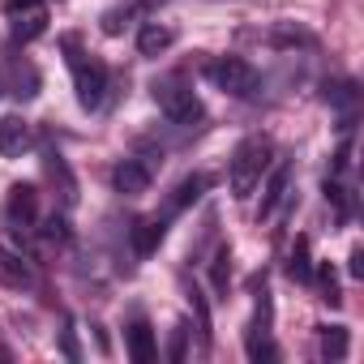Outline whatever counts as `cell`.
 Listing matches in <instances>:
<instances>
[{
    "label": "cell",
    "mask_w": 364,
    "mask_h": 364,
    "mask_svg": "<svg viewBox=\"0 0 364 364\" xmlns=\"http://www.w3.org/2000/svg\"><path fill=\"white\" fill-rule=\"evenodd\" d=\"M270 154H274L270 137H245V141L236 146L232 167H228L232 198H240V202H245V198L257 189V180H262V176H266V167H270Z\"/></svg>",
    "instance_id": "6da1fadb"
},
{
    "label": "cell",
    "mask_w": 364,
    "mask_h": 364,
    "mask_svg": "<svg viewBox=\"0 0 364 364\" xmlns=\"http://www.w3.org/2000/svg\"><path fill=\"white\" fill-rule=\"evenodd\" d=\"M65 60H69V73H73V90H77V103L86 107V112H95L99 103H103V95H107V69L90 56V52H82V43L69 35L65 43Z\"/></svg>",
    "instance_id": "7a4b0ae2"
},
{
    "label": "cell",
    "mask_w": 364,
    "mask_h": 364,
    "mask_svg": "<svg viewBox=\"0 0 364 364\" xmlns=\"http://www.w3.org/2000/svg\"><path fill=\"white\" fill-rule=\"evenodd\" d=\"M150 95L167 112L171 124H193V120H202V99L193 95V86H189L185 73H163V77H154Z\"/></svg>",
    "instance_id": "3957f363"
},
{
    "label": "cell",
    "mask_w": 364,
    "mask_h": 364,
    "mask_svg": "<svg viewBox=\"0 0 364 364\" xmlns=\"http://www.w3.org/2000/svg\"><path fill=\"white\" fill-rule=\"evenodd\" d=\"M206 77H210L219 90L236 95V99H249V95L257 90V69H253L249 60H240V56H219V60H210V65H206Z\"/></svg>",
    "instance_id": "277c9868"
},
{
    "label": "cell",
    "mask_w": 364,
    "mask_h": 364,
    "mask_svg": "<svg viewBox=\"0 0 364 364\" xmlns=\"http://www.w3.org/2000/svg\"><path fill=\"white\" fill-rule=\"evenodd\" d=\"M150 180H154V163H146V159H120L112 171V185L124 198H141L150 189Z\"/></svg>",
    "instance_id": "5b68a950"
},
{
    "label": "cell",
    "mask_w": 364,
    "mask_h": 364,
    "mask_svg": "<svg viewBox=\"0 0 364 364\" xmlns=\"http://www.w3.org/2000/svg\"><path fill=\"white\" fill-rule=\"evenodd\" d=\"M287 189H291V159L274 163L270 180H266V193H262V219H270L283 202H287Z\"/></svg>",
    "instance_id": "8992f818"
},
{
    "label": "cell",
    "mask_w": 364,
    "mask_h": 364,
    "mask_svg": "<svg viewBox=\"0 0 364 364\" xmlns=\"http://www.w3.org/2000/svg\"><path fill=\"white\" fill-rule=\"evenodd\" d=\"M206 189H210V176H206V171L185 176V180H180V185L171 189V202H167V215H163V219H171V215H180V210H189Z\"/></svg>",
    "instance_id": "52a82bcc"
},
{
    "label": "cell",
    "mask_w": 364,
    "mask_h": 364,
    "mask_svg": "<svg viewBox=\"0 0 364 364\" xmlns=\"http://www.w3.org/2000/svg\"><path fill=\"white\" fill-rule=\"evenodd\" d=\"M9 223H18V228H31L35 219H39V193H35V185H14L9 189Z\"/></svg>",
    "instance_id": "ba28073f"
},
{
    "label": "cell",
    "mask_w": 364,
    "mask_h": 364,
    "mask_svg": "<svg viewBox=\"0 0 364 364\" xmlns=\"http://www.w3.org/2000/svg\"><path fill=\"white\" fill-rule=\"evenodd\" d=\"M26 146H31V124L22 116H5V120H0V154L18 159Z\"/></svg>",
    "instance_id": "9c48e42d"
},
{
    "label": "cell",
    "mask_w": 364,
    "mask_h": 364,
    "mask_svg": "<svg viewBox=\"0 0 364 364\" xmlns=\"http://www.w3.org/2000/svg\"><path fill=\"white\" fill-rule=\"evenodd\" d=\"M163 236H167V219H141V223H133V232H129V240H133V249L141 253V257H150L159 245H163Z\"/></svg>",
    "instance_id": "30bf717a"
},
{
    "label": "cell",
    "mask_w": 364,
    "mask_h": 364,
    "mask_svg": "<svg viewBox=\"0 0 364 364\" xmlns=\"http://www.w3.org/2000/svg\"><path fill=\"white\" fill-rule=\"evenodd\" d=\"M129 355H133L137 364H154V355H159L154 330H150L146 317H133V326H129Z\"/></svg>",
    "instance_id": "8fae6325"
},
{
    "label": "cell",
    "mask_w": 364,
    "mask_h": 364,
    "mask_svg": "<svg viewBox=\"0 0 364 364\" xmlns=\"http://www.w3.org/2000/svg\"><path fill=\"white\" fill-rule=\"evenodd\" d=\"M171 43H176V31H171V26H163V22H146V26H141V35H137V52H141V56H150V60H154V56H163Z\"/></svg>",
    "instance_id": "7c38bea8"
},
{
    "label": "cell",
    "mask_w": 364,
    "mask_h": 364,
    "mask_svg": "<svg viewBox=\"0 0 364 364\" xmlns=\"http://www.w3.org/2000/svg\"><path fill=\"white\" fill-rule=\"evenodd\" d=\"M43 26H48V14H43L39 5H35V9H22L18 22H14V39H18V43H31V39L43 35Z\"/></svg>",
    "instance_id": "4fadbf2b"
},
{
    "label": "cell",
    "mask_w": 364,
    "mask_h": 364,
    "mask_svg": "<svg viewBox=\"0 0 364 364\" xmlns=\"http://www.w3.org/2000/svg\"><path fill=\"white\" fill-rule=\"evenodd\" d=\"M326 103H334L343 112V129H351V112H355V86L351 82H334L326 86Z\"/></svg>",
    "instance_id": "5bb4252c"
},
{
    "label": "cell",
    "mask_w": 364,
    "mask_h": 364,
    "mask_svg": "<svg viewBox=\"0 0 364 364\" xmlns=\"http://www.w3.org/2000/svg\"><path fill=\"white\" fill-rule=\"evenodd\" d=\"M0 279L14 283V287H31V270H26V266H22V257H18V253H9L5 245H0Z\"/></svg>",
    "instance_id": "9a60e30c"
},
{
    "label": "cell",
    "mask_w": 364,
    "mask_h": 364,
    "mask_svg": "<svg viewBox=\"0 0 364 364\" xmlns=\"http://www.w3.org/2000/svg\"><path fill=\"white\" fill-rule=\"evenodd\" d=\"M287 274H291L296 283H309V279H313V257H309V240H304V236L296 240V249H291V257H287Z\"/></svg>",
    "instance_id": "2e32d148"
},
{
    "label": "cell",
    "mask_w": 364,
    "mask_h": 364,
    "mask_svg": "<svg viewBox=\"0 0 364 364\" xmlns=\"http://www.w3.org/2000/svg\"><path fill=\"white\" fill-rule=\"evenodd\" d=\"M321 355L326 360L347 355V326H321Z\"/></svg>",
    "instance_id": "e0dca14e"
},
{
    "label": "cell",
    "mask_w": 364,
    "mask_h": 364,
    "mask_svg": "<svg viewBox=\"0 0 364 364\" xmlns=\"http://www.w3.org/2000/svg\"><path fill=\"white\" fill-rule=\"evenodd\" d=\"M189 300H193V313H198V334H202V347H210V304L202 296V287L193 283L189 287Z\"/></svg>",
    "instance_id": "ac0fdd59"
},
{
    "label": "cell",
    "mask_w": 364,
    "mask_h": 364,
    "mask_svg": "<svg viewBox=\"0 0 364 364\" xmlns=\"http://www.w3.org/2000/svg\"><path fill=\"white\" fill-rule=\"evenodd\" d=\"M14 99H35L39 95V73L31 69V65H22L18 73H14V90H9Z\"/></svg>",
    "instance_id": "d6986e66"
},
{
    "label": "cell",
    "mask_w": 364,
    "mask_h": 364,
    "mask_svg": "<svg viewBox=\"0 0 364 364\" xmlns=\"http://www.w3.org/2000/svg\"><path fill=\"white\" fill-rule=\"evenodd\" d=\"M210 283H215V291H219V296H228V283H232V253H228V249H219V253H215Z\"/></svg>",
    "instance_id": "ffe728a7"
},
{
    "label": "cell",
    "mask_w": 364,
    "mask_h": 364,
    "mask_svg": "<svg viewBox=\"0 0 364 364\" xmlns=\"http://www.w3.org/2000/svg\"><path fill=\"white\" fill-rule=\"evenodd\" d=\"M317 270V279H321V300L326 304H343V291H338V279H334V270L321 262V266H313Z\"/></svg>",
    "instance_id": "44dd1931"
},
{
    "label": "cell",
    "mask_w": 364,
    "mask_h": 364,
    "mask_svg": "<svg viewBox=\"0 0 364 364\" xmlns=\"http://www.w3.org/2000/svg\"><path fill=\"white\" fill-rule=\"evenodd\" d=\"M347 274H351V279L364 274V249H351V257H347Z\"/></svg>",
    "instance_id": "7402d4cb"
},
{
    "label": "cell",
    "mask_w": 364,
    "mask_h": 364,
    "mask_svg": "<svg viewBox=\"0 0 364 364\" xmlns=\"http://www.w3.org/2000/svg\"><path fill=\"white\" fill-rule=\"evenodd\" d=\"M65 355H69V360H82V351H77V338H73V330H65Z\"/></svg>",
    "instance_id": "603a6c76"
},
{
    "label": "cell",
    "mask_w": 364,
    "mask_h": 364,
    "mask_svg": "<svg viewBox=\"0 0 364 364\" xmlns=\"http://www.w3.org/2000/svg\"><path fill=\"white\" fill-rule=\"evenodd\" d=\"M185 355V330H176V343H171V360Z\"/></svg>",
    "instance_id": "cb8c5ba5"
},
{
    "label": "cell",
    "mask_w": 364,
    "mask_h": 364,
    "mask_svg": "<svg viewBox=\"0 0 364 364\" xmlns=\"http://www.w3.org/2000/svg\"><path fill=\"white\" fill-rule=\"evenodd\" d=\"M39 0H9V9H35Z\"/></svg>",
    "instance_id": "d4e9b609"
}]
</instances>
